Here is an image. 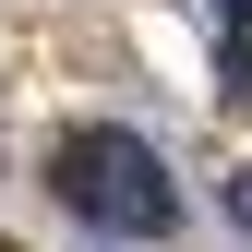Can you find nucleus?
Returning a JSON list of instances; mask_svg holds the SVG:
<instances>
[{
  "mask_svg": "<svg viewBox=\"0 0 252 252\" xmlns=\"http://www.w3.org/2000/svg\"><path fill=\"white\" fill-rule=\"evenodd\" d=\"M228 204H240V228H252V168H240V180H228Z\"/></svg>",
  "mask_w": 252,
  "mask_h": 252,
  "instance_id": "7ed1b4c3",
  "label": "nucleus"
},
{
  "mask_svg": "<svg viewBox=\"0 0 252 252\" xmlns=\"http://www.w3.org/2000/svg\"><path fill=\"white\" fill-rule=\"evenodd\" d=\"M204 12H216V60H228V84L252 72V0H204Z\"/></svg>",
  "mask_w": 252,
  "mask_h": 252,
  "instance_id": "f03ea898",
  "label": "nucleus"
},
{
  "mask_svg": "<svg viewBox=\"0 0 252 252\" xmlns=\"http://www.w3.org/2000/svg\"><path fill=\"white\" fill-rule=\"evenodd\" d=\"M48 192L72 204L84 228H108V240H168L180 228L168 156H156L144 132H120V120H72V132L48 144Z\"/></svg>",
  "mask_w": 252,
  "mask_h": 252,
  "instance_id": "f257e3e1",
  "label": "nucleus"
}]
</instances>
